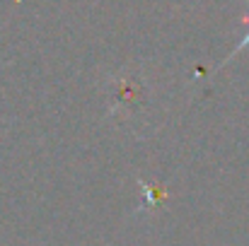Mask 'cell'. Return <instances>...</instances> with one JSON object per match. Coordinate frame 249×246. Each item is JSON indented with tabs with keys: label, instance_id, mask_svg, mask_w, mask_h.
Instances as JSON below:
<instances>
[{
	"label": "cell",
	"instance_id": "1",
	"mask_svg": "<svg viewBox=\"0 0 249 246\" xmlns=\"http://www.w3.org/2000/svg\"><path fill=\"white\" fill-rule=\"evenodd\" d=\"M247 2H249V0H247ZM242 22H245V24H249V15H245V19H242ZM247 46H249V32H247V36H245V39H242V41L235 46V51H232V53L225 58V63H230V61L237 56V51H242V49H247ZM225 63H223V66H225ZM223 66H220V68H223Z\"/></svg>",
	"mask_w": 249,
	"mask_h": 246
}]
</instances>
